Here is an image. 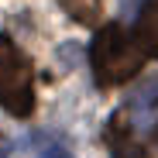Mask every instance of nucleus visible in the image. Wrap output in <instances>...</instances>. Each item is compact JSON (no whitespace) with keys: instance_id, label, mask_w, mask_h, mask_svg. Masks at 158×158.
<instances>
[{"instance_id":"1","label":"nucleus","mask_w":158,"mask_h":158,"mask_svg":"<svg viewBox=\"0 0 158 158\" xmlns=\"http://www.w3.org/2000/svg\"><path fill=\"white\" fill-rule=\"evenodd\" d=\"M141 59H144L141 45L131 41L120 24H103V28L96 31V38H93V45H89L93 79L103 89L131 83V79L141 72Z\"/></svg>"},{"instance_id":"2","label":"nucleus","mask_w":158,"mask_h":158,"mask_svg":"<svg viewBox=\"0 0 158 158\" xmlns=\"http://www.w3.org/2000/svg\"><path fill=\"white\" fill-rule=\"evenodd\" d=\"M0 107L14 117H31L35 110V72L10 35H0Z\"/></svg>"},{"instance_id":"3","label":"nucleus","mask_w":158,"mask_h":158,"mask_svg":"<svg viewBox=\"0 0 158 158\" xmlns=\"http://www.w3.org/2000/svg\"><path fill=\"white\" fill-rule=\"evenodd\" d=\"M103 138H107V148H110L114 158H148L144 144L134 138V120H131V114H127L124 107L107 120Z\"/></svg>"},{"instance_id":"4","label":"nucleus","mask_w":158,"mask_h":158,"mask_svg":"<svg viewBox=\"0 0 158 158\" xmlns=\"http://www.w3.org/2000/svg\"><path fill=\"white\" fill-rule=\"evenodd\" d=\"M124 110L131 114L134 127L151 131L155 141H158V76L148 79V83H141L134 93H131V100L124 103Z\"/></svg>"},{"instance_id":"5","label":"nucleus","mask_w":158,"mask_h":158,"mask_svg":"<svg viewBox=\"0 0 158 158\" xmlns=\"http://www.w3.org/2000/svg\"><path fill=\"white\" fill-rule=\"evenodd\" d=\"M134 38H138V45H141L144 55L158 59V0H144V7L138 10Z\"/></svg>"},{"instance_id":"6","label":"nucleus","mask_w":158,"mask_h":158,"mask_svg":"<svg viewBox=\"0 0 158 158\" xmlns=\"http://www.w3.org/2000/svg\"><path fill=\"white\" fill-rule=\"evenodd\" d=\"M59 4L76 17V21H86V24H93L96 17H100V0H59Z\"/></svg>"},{"instance_id":"7","label":"nucleus","mask_w":158,"mask_h":158,"mask_svg":"<svg viewBox=\"0 0 158 158\" xmlns=\"http://www.w3.org/2000/svg\"><path fill=\"white\" fill-rule=\"evenodd\" d=\"M41 158H72V155H69L65 148H59V144H55V148H52L48 155H41Z\"/></svg>"},{"instance_id":"8","label":"nucleus","mask_w":158,"mask_h":158,"mask_svg":"<svg viewBox=\"0 0 158 158\" xmlns=\"http://www.w3.org/2000/svg\"><path fill=\"white\" fill-rule=\"evenodd\" d=\"M7 151H10V148H7V138L0 134V158H7Z\"/></svg>"}]
</instances>
